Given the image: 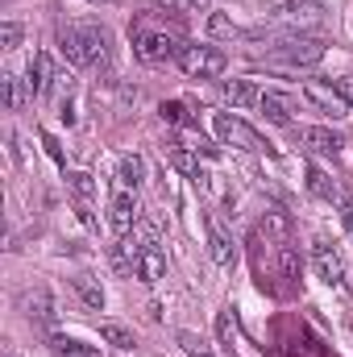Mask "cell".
Listing matches in <instances>:
<instances>
[{
	"mask_svg": "<svg viewBox=\"0 0 353 357\" xmlns=\"http://www.w3.org/2000/svg\"><path fill=\"white\" fill-rule=\"evenodd\" d=\"M133 50H137L142 63H167V59H179L183 42H179V33H171V29H154V25L137 21L133 25Z\"/></svg>",
	"mask_w": 353,
	"mask_h": 357,
	"instance_id": "obj_1",
	"label": "cell"
},
{
	"mask_svg": "<svg viewBox=\"0 0 353 357\" xmlns=\"http://www.w3.org/2000/svg\"><path fill=\"white\" fill-rule=\"evenodd\" d=\"M179 67H183V75H191V79H216V75H225L229 59H225V50H216V46H183V50H179Z\"/></svg>",
	"mask_w": 353,
	"mask_h": 357,
	"instance_id": "obj_2",
	"label": "cell"
},
{
	"mask_svg": "<svg viewBox=\"0 0 353 357\" xmlns=\"http://www.w3.org/2000/svg\"><path fill=\"white\" fill-rule=\"evenodd\" d=\"M270 54H274L278 63H291V67H312V63H320V59H324V42H320V38H312V33H291V38L274 42V46H270Z\"/></svg>",
	"mask_w": 353,
	"mask_h": 357,
	"instance_id": "obj_3",
	"label": "cell"
},
{
	"mask_svg": "<svg viewBox=\"0 0 353 357\" xmlns=\"http://www.w3.org/2000/svg\"><path fill=\"white\" fill-rule=\"evenodd\" d=\"M303 100H308L316 112L333 116V121H341V116L350 112V104H345L341 88H337V84H324V79H308V84H303Z\"/></svg>",
	"mask_w": 353,
	"mask_h": 357,
	"instance_id": "obj_4",
	"label": "cell"
},
{
	"mask_svg": "<svg viewBox=\"0 0 353 357\" xmlns=\"http://www.w3.org/2000/svg\"><path fill=\"white\" fill-rule=\"evenodd\" d=\"M212 125H216V137H220L225 146H237V150H262V137H258L246 121H237V116H229V112H216Z\"/></svg>",
	"mask_w": 353,
	"mask_h": 357,
	"instance_id": "obj_5",
	"label": "cell"
},
{
	"mask_svg": "<svg viewBox=\"0 0 353 357\" xmlns=\"http://www.w3.org/2000/svg\"><path fill=\"white\" fill-rule=\"evenodd\" d=\"M137 220H142L137 191H117V195H112V204H108V225H112V233H117V237H125V233H133V229H137Z\"/></svg>",
	"mask_w": 353,
	"mask_h": 357,
	"instance_id": "obj_6",
	"label": "cell"
},
{
	"mask_svg": "<svg viewBox=\"0 0 353 357\" xmlns=\"http://www.w3.org/2000/svg\"><path fill=\"white\" fill-rule=\"evenodd\" d=\"M312 266H316V274H320L329 287H341V282H345V262H341V254H337L329 241H312Z\"/></svg>",
	"mask_w": 353,
	"mask_h": 357,
	"instance_id": "obj_7",
	"label": "cell"
},
{
	"mask_svg": "<svg viewBox=\"0 0 353 357\" xmlns=\"http://www.w3.org/2000/svg\"><path fill=\"white\" fill-rule=\"evenodd\" d=\"M274 21L278 25H291V29H316L320 25V4L316 0H299V4H283V8H274Z\"/></svg>",
	"mask_w": 353,
	"mask_h": 357,
	"instance_id": "obj_8",
	"label": "cell"
},
{
	"mask_svg": "<svg viewBox=\"0 0 353 357\" xmlns=\"http://www.w3.org/2000/svg\"><path fill=\"white\" fill-rule=\"evenodd\" d=\"M303 183H308V191H312V195H320V199H329V204H345L341 183L329 175V171H320L316 162H308V167H303Z\"/></svg>",
	"mask_w": 353,
	"mask_h": 357,
	"instance_id": "obj_9",
	"label": "cell"
},
{
	"mask_svg": "<svg viewBox=\"0 0 353 357\" xmlns=\"http://www.w3.org/2000/svg\"><path fill=\"white\" fill-rule=\"evenodd\" d=\"M84 29V46H88V67H104L112 59V33L104 25H80Z\"/></svg>",
	"mask_w": 353,
	"mask_h": 357,
	"instance_id": "obj_10",
	"label": "cell"
},
{
	"mask_svg": "<svg viewBox=\"0 0 353 357\" xmlns=\"http://www.w3.org/2000/svg\"><path fill=\"white\" fill-rule=\"evenodd\" d=\"M59 50L67 54L71 67H88V46H84V29L80 25H59Z\"/></svg>",
	"mask_w": 353,
	"mask_h": 357,
	"instance_id": "obj_11",
	"label": "cell"
},
{
	"mask_svg": "<svg viewBox=\"0 0 353 357\" xmlns=\"http://www.w3.org/2000/svg\"><path fill=\"white\" fill-rule=\"evenodd\" d=\"M299 142H303L312 154H337V150L345 146V142H341L333 129H324V125H303V129H299Z\"/></svg>",
	"mask_w": 353,
	"mask_h": 357,
	"instance_id": "obj_12",
	"label": "cell"
},
{
	"mask_svg": "<svg viewBox=\"0 0 353 357\" xmlns=\"http://www.w3.org/2000/svg\"><path fill=\"white\" fill-rule=\"evenodd\" d=\"M163 274H167V254H163L158 245H146L142 258H137V266H133V278H142V282H158Z\"/></svg>",
	"mask_w": 353,
	"mask_h": 357,
	"instance_id": "obj_13",
	"label": "cell"
},
{
	"mask_svg": "<svg viewBox=\"0 0 353 357\" xmlns=\"http://www.w3.org/2000/svg\"><path fill=\"white\" fill-rule=\"evenodd\" d=\"M29 91L33 96H46V91L54 88V63H50V54H33L29 59Z\"/></svg>",
	"mask_w": 353,
	"mask_h": 357,
	"instance_id": "obj_14",
	"label": "cell"
},
{
	"mask_svg": "<svg viewBox=\"0 0 353 357\" xmlns=\"http://www.w3.org/2000/svg\"><path fill=\"white\" fill-rule=\"evenodd\" d=\"M258 108H262L266 121H274V125H291V112H295L291 96H283V91H262Z\"/></svg>",
	"mask_w": 353,
	"mask_h": 357,
	"instance_id": "obj_15",
	"label": "cell"
},
{
	"mask_svg": "<svg viewBox=\"0 0 353 357\" xmlns=\"http://www.w3.org/2000/svg\"><path fill=\"white\" fill-rule=\"evenodd\" d=\"M146 183V162L142 154H125L121 167H117V191H137Z\"/></svg>",
	"mask_w": 353,
	"mask_h": 357,
	"instance_id": "obj_16",
	"label": "cell"
},
{
	"mask_svg": "<svg viewBox=\"0 0 353 357\" xmlns=\"http://www.w3.org/2000/svg\"><path fill=\"white\" fill-rule=\"evenodd\" d=\"M208 254L216 266H233V241L220 225H208Z\"/></svg>",
	"mask_w": 353,
	"mask_h": 357,
	"instance_id": "obj_17",
	"label": "cell"
},
{
	"mask_svg": "<svg viewBox=\"0 0 353 357\" xmlns=\"http://www.w3.org/2000/svg\"><path fill=\"white\" fill-rule=\"evenodd\" d=\"M225 100H229L233 108H254V104L262 100V91L254 88L250 79H229V84H225Z\"/></svg>",
	"mask_w": 353,
	"mask_h": 357,
	"instance_id": "obj_18",
	"label": "cell"
},
{
	"mask_svg": "<svg viewBox=\"0 0 353 357\" xmlns=\"http://www.w3.org/2000/svg\"><path fill=\"white\" fill-rule=\"evenodd\" d=\"M71 287H75V295L88 303L91 312H104V287H100L91 274H75V278H71Z\"/></svg>",
	"mask_w": 353,
	"mask_h": 357,
	"instance_id": "obj_19",
	"label": "cell"
},
{
	"mask_svg": "<svg viewBox=\"0 0 353 357\" xmlns=\"http://www.w3.org/2000/svg\"><path fill=\"white\" fill-rule=\"evenodd\" d=\"M0 91H4V108H8V112H17V108L25 104V96H33L29 84H21L17 75H0Z\"/></svg>",
	"mask_w": 353,
	"mask_h": 357,
	"instance_id": "obj_20",
	"label": "cell"
},
{
	"mask_svg": "<svg viewBox=\"0 0 353 357\" xmlns=\"http://www.w3.org/2000/svg\"><path fill=\"white\" fill-rule=\"evenodd\" d=\"M179 349L187 357H212V341L208 337H200V333H191V328H179Z\"/></svg>",
	"mask_w": 353,
	"mask_h": 357,
	"instance_id": "obj_21",
	"label": "cell"
},
{
	"mask_svg": "<svg viewBox=\"0 0 353 357\" xmlns=\"http://www.w3.org/2000/svg\"><path fill=\"white\" fill-rule=\"evenodd\" d=\"M100 337H104L112 349H133V345H137L133 333H129L125 324H117V320H104V324H100Z\"/></svg>",
	"mask_w": 353,
	"mask_h": 357,
	"instance_id": "obj_22",
	"label": "cell"
},
{
	"mask_svg": "<svg viewBox=\"0 0 353 357\" xmlns=\"http://www.w3.org/2000/svg\"><path fill=\"white\" fill-rule=\"evenodd\" d=\"M50 349H54V357H96L88 345H80V341H71V337H54Z\"/></svg>",
	"mask_w": 353,
	"mask_h": 357,
	"instance_id": "obj_23",
	"label": "cell"
},
{
	"mask_svg": "<svg viewBox=\"0 0 353 357\" xmlns=\"http://www.w3.org/2000/svg\"><path fill=\"white\" fill-rule=\"evenodd\" d=\"M233 337H237V320H233V307H229V312H220V316H216V345H225V349H229V345H233Z\"/></svg>",
	"mask_w": 353,
	"mask_h": 357,
	"instance_id": "obj_24",
	"label": "cell"
},
{
	"mask_svg": "<svg viewBox=\"0 0 353 357\" xmlns=\"http://www.w3.org/2000/svg\"><path fill=\"white\" fill-rule=\"evenodd\" d=\"M208 33H212V38H241V29H237L225 13H212V17H208Z\"/></svg>",
	"mask_w": 353,
	"mask_h": 357,
	"instance_id": "obj_25",
	"label": "cell"
},
{
	"mask_svg": "<svg viewBox=\"0 0 353 357\" xmlns=\"http://www.w3.org/2000/svg\"><path fill=\"white\" fill-rule=\"evenodd\" d=\"M29 316H38L42 324L54 320V307H50V295H46V291H33V295H29Z\"/></svg>",
	"mask_w": 353,
	"mask_h": 357,
	"instance_id": "obj_26",
	"label": "cell"
},
{
	"mask_svg": "<svg viewBox=\"0 0 353 357\" xmlns=\"http://www.w3.org/2000/svg\"><path fill=\"white\" fill-rule=\"evenodd\" d=\"M278 266H283V278H299L303 262H299V254H295L291 245H283V250H278Z\"/></svg>",
	"mask_w": 353,
	"mask_h": 357,
	"instance_id": "obj_27",
	"label": "cell"
},
{
	"mask_svg": "<svg viewBox=\"0 0 353 357\" xmlns=\"http://www.w3.org/2000/svg\"><path fill=\"white\" fill-rule=\"evenodd\" d=\"M67 183H71L75 199H84V204H88V199H91V191H96V183H91V175H84V171H71V175H67Z\"/></svg>",
	"mask_w": 353,
	"mask_h": 357,
	"instance_id": "obj_28",
	"label": "cell"
},
{
	"mask_svg": "<svg viewBox=\"0 0 353 357\" xmlns=\"http://www.w3.org/2000/svg\"><path fill=\"white\" fill-rule=\"evenodd\" d=\"M171 162H175L183 175H191V178H195V171H200V162L187 154V146H171Z\"/></svg>",
	"mask_w": 353,
	"mask_h": 357,
	"instance_id": "obj_29",
	"label": "cell"
},
{
	"mask_svg": "<svg viewBox=\"0 0 353 357\" xmlns=\"http://www.w3.org/2000/svg\"><path fill=\"white\" fill-rule=\"evenodd\" d=\"M163 121H171V125H179V129H187V125H191L187 108H183V104H175V100H171V104H163Z\"/></svg>",
	"mask_w": 353,
	"mask_h": 357,
	"instance_id": "obj_30",
	"label": "cell"
},
{
	"mask_svg": "<svg viewBox=\"0 0 353 357\" xmlns=\"http://www.w3.org/2000/svg\"><path fill=\"white\" fill-rule=\"evenodd\" d=\"M0 46H4V50H17V46H21V25H17V21H4V25H0Z\"/></svg>",
	"mask_w": 353,
	"mask_h": 357,
	"instance_id": "obj_31",
	"label": "cell"
},
{
	"mask_svg": "<svg viewBox=\"0 0 353 357\" xmlns=\"http://www.w3.org/2000/svg\"><path fill=\"white\" fill-rule=\"evenodd\" d=\"M42 146H46V154H50V158H54V162H59V167H63V162H67V158H63V146H59V142H54V137H50V133H42Z\"/></svg>",
	"mask_w": 353,
	"mask_h": 357,
	"instance_id": "obj_32",
	"label": "cell"
},
{
	"mask_svg": "<svg viewBox=\"0 0 353 357\" xmlns=\"http://www.w3.org/2000/svg\"><path fill=\"white\" fill-rule=\"evenodd\" d=\"M266 229H270V233H278V237H283V233H287V216H283V212H278V208H274V212H270V216H266Z\"/></svg>",
	"mask_w": 353,
	"mask_h": 357,
	"instance_id": "obj_33",
	"label": "cell"
},
{
	"mask_svg": "<svg viewBox=\"0 0 353 357\" xmlns=\"http://www.w3.org/2000/svg\"><path fill=\"white\" fill-rule=\"evenodd\" d=\"M167 4H175V8H191V13L208 8V0H167Z\"/></svg>",
	"mask_w": 353,
	"mask_h": 357,
	"instance_id": "obj_34",
	"label": "cell"
},
{
	"mask_svg": "<svg viewBox=\"0 0 353 357\" xmlns=\"http://www.w3.org/2000/svg\"><path fill=\"white\" fill-rule=\"evenodd\" d=\"M337 88H341V96H345V104L353 108V75H345V79H337Z\"/></svg>",
	"mask_w": 353,
	"mask_h": 357,
	"instance_id": "obj_35",
	"label": "cell"
}]
</instances>
